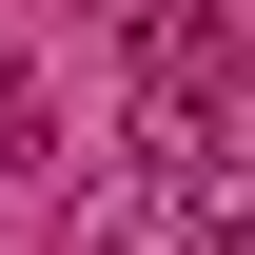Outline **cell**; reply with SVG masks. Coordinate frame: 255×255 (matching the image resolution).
<instances>
[{
	"label": "cell",
	"mask_w": 255,
	"mask_h": 255,
	"mask_svg": "<svg viewBox=\"0 0 255 255\" xmlns=\"http://www.w3.org/2000/svg\"><path fill=\"white\" fill-rule=\"evenodd\" d=\"M59 20H137V0H59Z\"/></svg>",
	"instance_id": "obj_1"
}]
</instances>
